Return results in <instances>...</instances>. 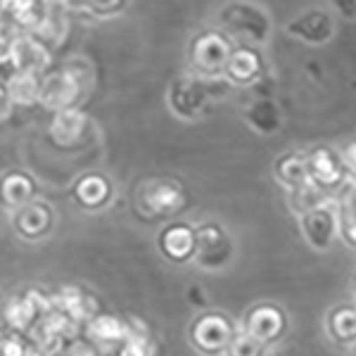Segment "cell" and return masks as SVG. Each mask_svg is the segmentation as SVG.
<instances>
[{"label": "cell", "mask_w": 356, "mask_h": 356, "mask_svg": "<svg viewBox=\"0 0 356 356\" xmlns=\"http://www.w3.org/2000/svg\"><path fill=\"white\" fill-rule=\"evenodd\" d=\"M325 328L328 335L340 344H354L356 340V312L352 304H342L335 307L325 318Z\"/></svg>", "instance_id": "cell-25"}, {"label": "cell", "mask_w": 356, "mask_h": 356, "mask_svg": "<svg viewBox=\"0 0 356 356\" xmlns=\"http://www.w3.org/2000/svg\"><path fill=\"white\" fill-rule=\"evenodd\" d=\"M219 31L226 33L228 38H235L240 45L247 48H259L268 43L273 31L271 15L254 3H228L219 13Z\"/></svg>", "instance_id": "cell-1"}, {"label": "cell", "mask_w": 356, "mask_h": 356, "mask_svg": "<svg viewBox=\"0 0 356 356\" xmlns=\"http://www.w3.org/2000/svg\"><path fill=\"white\" fill-rule=\"evenodd\" d=\"M300 226L302 235L314 250L325 252L330 250L332 243L337 238V209H335V200L330 202L316 207L300 214Z\"/></svg>", "instance_id": "cell-10"}, {"label": "cell", "mask_w": 356, "mask_h": 356, "mask_svg": "<svg viewBox=\"0 0 356 356\" xmlns=\"http://www.w3.org/2000/svg\"><path fill=\"white\" fill-rule=\"evenodd\" d=\"M50 50L31 33H17L5 45V65L15 74H36L43 76V72L50 67Z\"/></svg>", "instance_id": "cell-7"}, {"label": "cell", "mask_w": 356, "mask_h": 356, "mask_svg": "<svg viewBox=\"0 0 356 356\" xmlns=\"http://www.w3.org/2000/svg\"><path fill=\"white\" fill-rule=\"evenodd\" d=\"M211 90L209 83L195 76H181L171 83L169 88V107L183 122H195L207 112L211 105Z\"/></svg>", "instance_id": "cell-6"}, {"label": "cell", "mask_w": 356, "mask_h": 356, "mask_svg": "<svg viewBox=\"0 0 356 356\" xmlns=\"http://www.w3.org/2000/svg\"><path fill=\"white\" fill-rule=\"evenodd\" d=\"M65 356H97V349H95L90 342L79 340V337H76V340L69 342V347H67Z\"/></svg>", "instance_id": "cell-33"}, {"label": "cell", "mask_w": 356, "mask_h": 356, "mask_svg": "<svg viewBox=\"0 0 356 356\" xmlns=\"http://www.w3.org/2000/svg\"><path fill=\"white\" fill-rule=\"evenodd\" d=\"M285 31H288L290 36L300 38L302 43L321 48V45L330 43L332 38H335L337 26H335V19H332V15L328 10L314 8V10H307V13L297 15L292 22H288Z\"/></svg>", "instance_id": "cell-13"}, {"label": "cell", "mask_w": 356, "mask_h": 356, "mask_svg": "<svg viewBox=\"0 0 356 356\" xmlns=\"http://www.w3.org/2000/svg\"><path fill=\"white\" fill-rule=\"evenodd\" d=\"M290 195H292V207H295L300 214H304V211H309V209H316V207H321L325 202H330V195L323 193L321 188L312 186V183L304 186L302 191H295Z\"/></svg>", "instance_id": "cell-28"}, {"label": "cell", "mask_w": 356, "mask_h": 356, "mask_svg": "<svg viewBox=\"0 0 356 356\" xmlns=\"http://www.w3.org/2000/svg\"><path fill=\"white\" fill-rule=\"evenodd\" d=\"M41 79L36 74H10L5 79V88H8V95L13 100V105L19 107H33L38 105V93H41Z\"/></svg>", "instance_id": "cell-24"}, {"label": "cell", "mask_w": 356, "mask_h": 356, "mask_svg": "<svg viewBox=\"0 0 356 356\" xmlns=\"http://www.w3.org/2000/svg\"><path fill=\"white\" fill-rule=\"evenodd\" d=\"M88 129V117L79 107H69V110L55 112L53 122H50V138L55 145L60 147H74L83 138Z\"/></svg>", "instance_id": "cell-17"}, {"label": "cell", "mask_w": 356, "mask_h": 356, "mask_svg": "<svg viewBox=\"0 0 356 356\" xmlns=\"http://www.w3.org/2000/svg\"><path fill=\"white\" fill-rule=\"evenodd\" d=\"M337 209V235L349 247L356 245V202H354V183H349V191L342 193V197L335 202Z\"/></svg>", "instance_id": "cell-27"}, {"label": "cell", "mask_w": 356, "mask_h": 356, "mask_svg": "<svg viewBox=\"0 0 356 356\" xmlns=\"http://www.w3.org/2000/svg\"><path fill=\"white\" fill-rule=\"evenodd\" d=\"M112 181L105 174H83L76 178L74 183V200L86 209H102V207L110 204L112 200Z\"/></svg>", "instance_id": "cell-18"}, {"label": "cell", "mask_w": 356, "mask_h": 356, "mask_svg": "<svg viewBox=\"0 0 356 356\" xmlns=\"http://www.w3.org/2000/svg\"><path fill=\"white\" fill-rule=\"evenodd\" d=\"M264 352H266L264 344L252 340V337L245 335V332H238V335L233 337V342L228 344L226 356H264Z\"/></svg>", "instance_id": "cell-29"}, {"label": "cell", "mask_w": 356, "mask_h": 356, "mask_svg": "<svg viewBox=\"0 0 356 356\" xmlns=\"http://www.w3.org/2000/svg\"><path fill=\"white\" fill-rule=\"evenodd\" d=\"M273 176L280 181V186H285L290 193L302 191L304 186H309V171H307V159L300 152H285L275 159L273 164Z\"/></svg>", "instance_id": "cell-20"}, {"label": "cell", "mask_w": 356, "mask_h": 356, "mask_svg": "<svg viewBox=\"0 0 356 356\" xmlns=\"http://www.w3.org/2000/svg\"><path fill=\"white\" fill-rule=\"evenodd\" d=\"M304 159H307V171L312 186L321 188L323 193L330 195L332 191H337V188H342L347 183V171L342 166L340 154L332 147L318 145L314 150H309V154H304Z\"/></svg>", "instance_id": "cell-8"}, {"label": "cell", "mask_w": 356, "mask_h": 356, "mask_svg": "<svg viewBox=\"0 0 356 356\" xmlns=\"http://www.w3.org/2000/svg\"><path fill=\"white\" fill-rule=\"evenodd\" d=\"M13 110H15V105L8 95V88H5V83L0 81V124L8 122V119L13 117Z\"/></svg>", "instance_id": "cell-34"}, {"label": "cell", "mask_w": 356, "mask_h": 356, "mask_svg": "<svg viewBox=\"0 0 356 356\" xmlns=\"http://www.w3.org/2000/svg\"><path fill=\"white\" fill-rule=\"evenodd\" d=\"M3 13L10 17L24 33H36L48 15V3H38V0H15V3H3Z\"/></svg>", "instance_id": "cell-21"}, {"label": "cell", "mask_w": 356, "mask_h": 356, "mask_svg": "<svg viewBox=\"0 0 356 356\" xmlns=\"http://www.w3.org/2000/svg\"><path fill=\"white\" fill-rule=\"evenodd\" d=\"M233 41L219 29H204L195 33L191 48H188V65H191L195 79L202 81H216L223 79V69L231 57Z\"/></svg>", "instance_id": "cell-2"}, {"label": "cell", "mask_w": 356, "mask_h": 356, "mask_svg": "<svg viewBox=\"0 0 356 356\" xmlns=\"http://www.w3.org/2000/svg\"><path fill=\"white\" fill-rule=\"evenodd\" d=\"M245 122L261 136H273L283 126V114L271 97H259V100L250 102L245 110Z\"/></svg>", "instance_id": "cell-19"}, {"label": "cell", "mask_w": 356, "mask_h": 356, "mask_svg": "<svg viewBox=\"0 0 356 356\" xmlns=\"http://www.w3.org/2000/svg\"><path fill=\"white\" fill-rule=\"evenodd\" d=\"M67 31H69V19H67L65 3H48L45 22L36 33H31V36H36L48 50H53L55 45H60L62 41H65Z\"/></svg>", "instance_id": "cell-23"}, {"label": "cell", "mask_w": 356, "mask_h": 356, "mask_svg": "<svg viewBox=\"0 0 356 356\" xmlns=\"http://www.w3.org/2000/svg\"><path fill=\"white\" fill-rule=\"evenodd\" d=\"M3 337H5V328H3V323H0V342H3Z\"/></svg>", "instance_id": "cell-36"}, {"label": "cell", "mask_w": 356, "mask_h": 356, "mask_svg": "<svg viewBox=\"0 0 356 356\" xmlns=\"http://www.w3.org/2000/svg\"><path fill=\"white\" fill-rule=\"evenodd\" d=\"M235 245L219 223H202L195 228V264L204 271H221L233 261Z\"/></svg>", "instance_id": "cell-5"}, {"label": "cell", "mask_w": 356, "mask_h": 356, "mask_svg": "<svg viewBox=\"0 0 356 356\" xmlns=\"http://www.w3.org/2000/svg\"><path fill=\"white\" fill-rule=\"evenodd\" d=\"M186 204V193L171 178H147L136 188V207L143 216H171Z\"/></svg>", "instance_id": "cell-3"}, {"label": "cell", "mask_w": 356, "mask_h": 356, "mask_svg": "<svg viewBox=\"0 0 356 356\" xmlns=\"http://www.w3.org/2000/svg\"><path fill=\"white\" fill-rule=\"evenodd\" d=\"M285 328H288V318L283 309H278L275 304H257L245 316L243 332L266 347V344L278 342L285 335Z\"/></svg>", "instance_id": "cell-11"}, {"label": "cell", "mask_w": 356, "mask_h": 356, "mask_svg": "<svg viewBox=\"0 0 356 356\" xmlns=\"http://www.w3.org/2000/svg\"><path fill=\"white\" fill-rule=\"evenodd\" d=\"M266 76V65L259 48H247V45H233L231 57L223 69V81L238 88H254Z\"/></svg>", "instance_id": "cell-9"}, {"label": "cell", "mask_w": 356, "mask_h": 356, "mask_svg": "<svg viewBox=\"0 0 356 356\" xmlns=\"http://www.w3.org/2000/svg\"><path fill=\"white\" fill-rule=\"evenodd\" d=\"M36 193H38L36 181H33V176L26 174V171L15 169L0 178V202L13 211L22 209V207L29 202H33Z\"/></svg>", "instance_id": "cell-16"}, {"label": "cell", "mask_w": 356, "mask_h": 356, "mask_svg": "<svg viewBox=\"0 0 356 356\" xmlns=\"http://www.w3.org/2000/svg\"><path fill=\"white\" fill-rule=\"evenodd\" d=\"M15 231L26 240H41L50 233L55 223V214L48 202L43 200H33V202L24 204L22 209L15 211Z\"/></svg>", "instance_id": "cell-15"}, {"label": "cell", "mask_w": 356, "mask_h": 356, "mask_svg": "<svg viewBox=\"0 0 356 356\" xmlns=\"http://www.w3.org/2000/svg\"><path fill=\"white\" fill-rule=\"evenodd\" d=\"M79 8H83V13L93 15V17H100V19H105V17H114V15H122L126 8H129V3H124V0H110V3H95V0H90V3H76Z\"/></svg>", "instance_id": "cell-30"}, {"label": "cell", "mask_w": 356, "mask_h": 356, "mask_svg": "<svg viewBox=\"0 0 356 356\" xmlns=\"http://www.w3.org/2000/svg\"><path fill=\"white\" fill-rule=\"evenodd\" d=\"M188 295H191V302L197 304V307H204V297H202V288H197V285H191L188 288Z\"/></svg>", "instance_id": "cell-35"}, {"label": "cell", "mask_w": 356, "mask_h": 356, "mask_svg": "<svg viewBox=\"0 0 356 356\" xmlns=\"http://www.w3.org/2000/svg\"><path fill=\"white\" fill-rule=\"evenodd\" d=\"M83 95V88L74 81L72 76L60 69V72H50L41 79V93H38V105L50 112H62L69 107H76Z\"/></svg>", "instance_id": "cell-12"}, {"label": "cell", "mask_w": 356, "mask_h": 356, "mask_svg": "<svg viewBox=\"0 0 356 356\" xmlns=\"http://www.w3.org/2000/svg\"><path fill=\"white\" fill-rule=\"evenodd\" d=\"M159 252L174 264H186L195 257V228L183 221H174L162 228L157 238Z\"/></svg>", "instance_id": "cell-14"}, {"label": "cell", "mask_w": 356, "mask_h": 356, "mask_svg": "<svg viewBox=\"0 0 356 356\" xmlns=\"http://www.w3.org/2000/svg\"><path fill=\"white\" fill-rule=\"evenodd\" d=\"M88 335L90 340L97 342L100 347H110L112 352L126 340V323L124 318L112 314H95L88 321Z\"/></svg>", "instance_id": "cell-22"}, {"label": "cell", "mask_w": 356, "mask_h": 356, "mask_svg": "<svg viewBox=\"0 0 356 356\" xmlns=\"http://www.w3.org/2000/svg\"><path fill=\"white\" fill-rule=\"evenodd\" d=\"M114 356H152V344L124 340L117 349H114Z\"/></svg>", "instance_id": "cell-32"}, {"label": "cell", "mask_w": 356, "mask_h": 356, "mask_svg": "<svg viewBox=\"0 0 356 356\" xmlns=\"http://www.w3.org/2000/svg\"><path fill=\"white\" fill-rule=\"evenodd\" d=\"M38 321H41V316L36 314V309L31 307V302H29L24 295L10 300L8 307H5V323H8V328L17 332V335L29 332Z\"/></svg>", "instance_id": "cell-26"}, {"label": "cell", "mask_w": 356, "mask_h": 356, "mask_svg": "<svg viewBox=\"0 0 356 356\" xmlns=\"http://www.w3.org/2000/svg\"><path fill=\"white\" fill-rule=\"evenodd\" d=\"M235 335V323L223 312H202L191 323L193 347L207 356L226 354Z\"/></svg>", "instance_id": "cell-4"}, {"label": "cell", "mask_w": 356, "mask_h": 356, "mask_svg": "<svg viewBox=\"0 0 356 356\" xmlns=\"http://www.w3.org/2000/svg\"><path fill=\"white\" fill-rule=\"evenodd\" d=\"M29 344L24 342V337L17 335V332H10V335L3 337L0 342V356H26Z\"/></svg>", "instance_id": "cell-31"}]
</instances>
